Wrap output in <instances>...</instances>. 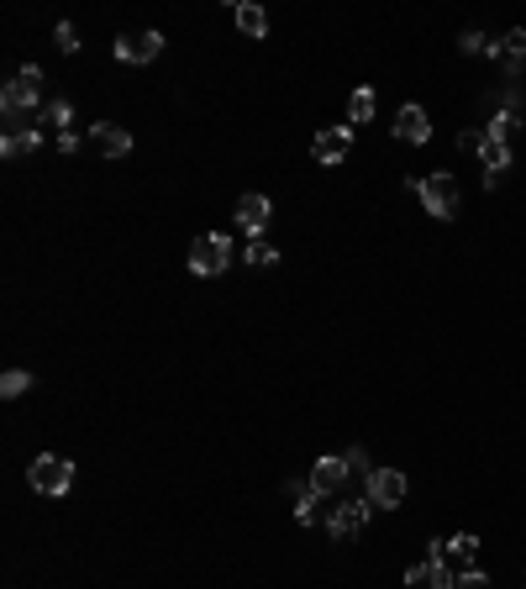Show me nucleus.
<instances>
[{
	"label": "nucleus",
	"mask_w": 526,
	"mask_h": 589,
	"mask_svg": "<svg viewBox=\"0 0 526 589\" xmlns=\"http://www.w3.org/2000/svg\"><path fill=\"white\" fill-rule=\"evenodd\" d=\"M27 479H32V490L37 495H69L74 490V463L69 458H58V453H37L32 458V469H27Z\"/></svg>",
	"instance_id": "f257e3e1"
},
{
	"label": "nucleus",
	"mask_w": 526,
	"mask_h": 589,
	"mask_svg": "<svg viewBox=\"0 0 526 589\" xmlns=\"http://www.w3.org/2000/svg\"><path fill=\"white\" fill-rule=\"evenodd\" d=\"M227 263H232V237L206 232V237H195V242H190V274L216 279V274H227Z\"/></svg>",
	"instance_id": "f03ea898"
},
{
	"label": "nucleus",
	"mask_w": 526,
	"mask_h": 589,
	"mask_svg": "<svg viewBox=\"0 0 526 589\" xmlns=\"http://www.w3.org/2000/svg\"><path fill=\"white\" fill-rule=\"evenodd\" d=\"M416 200H421V206H427L437 221H453V216H458V179H453L448 169H437V174H427V179L416 185Z\"/></svg>",
	"instance_id": "7ed1b4c3"
},
{
	"label": "nucleus",
	"mask_w": 526,
	"mask_h": 589,
	"mask_svg": "<svg viewBox=\"0 0 526 589\" xmlns=\"http://www.w3.org/2000/svg\"><path fill=\"white\" fill-rule=\"evenodd\" d=\"M406 495H411V484H406V474H400V469H374L369 479H363V500L379 505V511L406 505Z\"/></svg>",
	"instance_id": "20e7f679"
},
{
	"label": "nucleus",
	"mask_w": 526,
	"mask_h": 589,
	"mask_svg": "<svg viewBox=\"0 0 526 589\" xmlns=\"http://www.w3.org/2000/svg\"><path fill=\"white\" fill-rule=\"evenodd\" d=\"M285 495L295 500L300 526H321V521H332V511H337V505H327V495H321L316 484H306V479H285Z\"/></svg>",
	"instance_id": "39448f33"
},
{
	"label": "nucleus",
	"mask_w": 526,
	"mask_h": 589,
	"mask_svg": "<svg viewBox=\"0 0 526 589\" xmlns=\"http://www.w3.org/2000/svg\"><path fill=\"white\" fill-rule=\"evenodd\" d=\"M43 90H32V85H22V79H11L6 90H0V111H6V121H11V132L22 127L27 116H43Z\"/></svg>",
	"instance_id": "423d86ee"
},
{
	"label": "nucleus",
	"mask_w": 526,
	"mask_h": 589,
	"mask_svg": "<svg viewBox=\"0 0 526 589\" xmlns=\"http://www.w3.org/2000/svg\"><path fill=\"white\" fill-rule=\"evenodd\" d=\"M158 53H164V32H132V37H116L111 43L116 64H153Z\"/></svg>",
	"instance_id": "0eeeda50"
},
{
	"label": "nucleus",
	"mask_w": 526,
	"mask_h": 589,
	"mask_svg": "<svg viewBox=\"0 0 526 589\" xmlns=\"http://www.w3.org/2000/svg\"><path fill=\"white\" fill-rule=\"evenodd\" d=\"M406 589H458L448 558H427V563H411L406 568Z\"/></svg>",
	"instance_id": "6e6552de"
},
{
	"label": "nucleus",
	"mask_w": 526,
	"mask_h": 589,
	"mask_svg": "<svg viewBox=\"0 0 526 589\" xmlns=\"http://www.w3.org/2000/svg\"><path fill=\"white\" fill-rule=\"evenodd\" d=\"M369 511H374L369 500H348V505H337L332 521H327V532H332L337 542H348V537H358L363 526H369Z\"/></svg>",
	"instance_id": "1a4fd4ad"
},
{
	"label": "nucleus",
	"mask_w": 526,
	"mask_h": 589,
	"mask_svg": "<svg viewBox=\"0 0 526 589\" xmlns=\"http://www.w3.org/2000/svg\"><path fill=\"white\" fill-rule=\"evenodd\" d=\"M353 153V132L348 127H327V132H316V142H311V158L316 164H342V158Z\"/></svg>",
	"instance_id": "9d476101"
},
{
	"label": "nucleus",
	"mask_w": 526,
	"mask_h": 589,
	"mask_svg": "<svg viewBox=\"0 0 526 589\" xmlns=\"http://www.w3.org/2000/svg\"><path fill=\"white\" fill-rule=\"evenodd\" d=\"M90 148L100 158H127L132 153V132L116 127V121H100V127H90Z\"/></svg>",
	"instance_id": "9b49d317"
},
{
	"label": "nucleus",
	"mask_w": 526,
	"mask_h": 589,
	"mask_svg": "<svg viewBox=\"0 0 526 589\" xmlns=\"http://www.w3.org/2000/svg\"><path fill=\"white\" fill-rule=\"evenodd\" d=\"M395 137H400V142H411V148L432 142V116L421 111V106H400V116H395Z\"/></svg>",
	"instance_id": "f8f14e48"
},
{
	"label": "nucleus",
	"mask_w": 526,
	"mask_h": 589,
	"mask_svg": "<svg viewBox=\"0 0 526 589\" xmlns=\"http://www.w3.org/2000/svg\"><path fill=\"white\" fill-rule=\"evenodd\" d=\"M269 211H274V206H269V195H258V190H253V195H242V200H237V221H242V232H253V237H258L263 227H269Z\"/></svg>",
	"instance_id": "ddd939ff"
},
{
	"label": "nucleus",
	"mask_w": 526,
	"mask_h": 589,
	"mask_svg": "<svg viewBox=\"0 0 526 589\" xmlns=\"http://www.w3.org/2000/svg\"><path fill=\"white\" fill-rule=\"evenodd\" d=\"M348 458H316V469H311V484L321 495H332V490H342V484H348Z\"/></svg>",
	"instance_id": "4468645a"
},
{
	"label": "nucleus",
	"mask_w": 526,
	"mask_h": 589,
	"mask_svg": "<svg viewBox=\"0 0 526 589\" xmlns=\"http://www.w3.org/2000/svg\"><path fill=\"white\" fill-rule=\"evenodd\" d=\"M37 148H43V132H37V127H16V132L0 137V153H6V158H27Z\"/></svg>",
	"instance_id": "2eb2a0df"
},
{
	"label": "nucleus",
	"mask_w": 526,
	"mask_h": 589,
	"mask_svg": "<svg viewBox=\"0 0 526 589\" xmlns=\"http://www.w3.org/2000/svg\"><path fill=\"white\" fill-rule=\"evenodd\" d=\"M232 22H237V32H248V37L269 32V16H263V6H253V0H242V6L232 11Z\"/></svg>",
	"instance_id": "dca6fc26"
},
{
	"label": "nucleus",
	"mask_w": 526,
	"mask_h": 589,
	"mask_svg": "<svg viewBox=\"0 0 526 589\" xmlns=\"http://www.w3.org/2000/svg\"><path fill=\"white\" fill-rule=\"evenodd\" d=\"M37 121H43V127H58V132H74V127H69V121H74V106H69V100H48Z\"/></svg>",
	"instance_id": "f3484780"
},
{
	"label": "nucleus",
	"mask_w": 526,
	"mask_h": 589,
	"mask_svg": "<svg viewBox=\"0 0 526 589\" xmlns=\"http://www.w3.org/2000/svg\"><path fill=\"white\" fill-rule=\"evenodd\" d=\"M242 258H248L253 269H274V263H279V248H274V242H263V237H253V242H248V253H242Z\"/></svg>",
	"instance_id": "a211bd4d"
},
{
	"label": "nucleus",
	"mask_w": 526,
	"mask_h": 589,
	"mask_svg": "<svg viewBox=\"0 0 526 589\" xmlns=\"http://www.w3.org/2000/svg\"><path fill=\"white\" fill-rule=\"evenodd\" d=\"M448 553H453V563H463V568H474V553H479V537H474V532H458V537L448 542Z\"/></svg>",
	"instance_id": "6ab92c4d"
},
{
	"label": "nucleus",
	"mask_w": 526,
	"mask_h": 589,
	"mask_svg": "<svg viewBox=\"0 0 526 589\" xmlns=\"http://www.w3.org/2000/svg\"><path fill=\"white\" fill-rule=\"evenodd\" d=\"M348 121L358 127V121H374V90H353L348 95Z\"/></svg>",
	"instance_id": "aec40b11"
},
{
	"label": "nucleus",
	"mask_w": 526,
	"mask_h": 589,
	"mask_svg": "<svg viewBox=\"0 0 526 589\" xmlns=\"http://www.w3.org/2000/svg\"><path fill=\"white\" fill-rule=\"evenodd\" d=\"M27 390H32V374L27 369H6V374H0V395H6V400L27 395Z\"/></svg>",
	"instance_id": "412c9836"
},
{
	"label": "nucleus",
	"mask_w": 526,
	"mask_h": 589,
	"mask_svg": "<svg viewBox=\"0 0 526 589\" xmlns=\"http://www.w3.org/2000/svg\"><path fill=\"white\" fill-rule=\"evenodd\" d=\"M53 43H58V53H79V32H74V22H58V27H53Z\"/></svg>",
	"instance_id": "4be33fe9"
},
{
	"label": "nucleus",
	"mask_w": 526,
	"mask_h": 589,
	"mask_svg": "<svg viewBox=\"0 0 526 589\" xmlns=\"http://www.w3.org/2000/svg\"><path fill=\"white\" fill-rule=\"evenodd\" d=\"M458 589H495V584H490V574H479V568H463Z\"/></svg>",
	"instance_id": "5701e85b"
},
{
	"label": "nucleus",
	"mask_w": 526,
	"mask_h": 589,
	"mask_svg": "<svg viewBox=\"0 0 526 589\" xmlns=\"http://www.w3.org/2000/svg\"><path fill=\"white\" fill-rule=\"evenodd\" d=\"M458 48H463V53H490V37H484V32H463Z\"/></svg>",
	"instance_id": "b1692460"
},
{
	"label": "nucleus",
	"mask_w": 526,
	"mask_h": 589,
	"mask_svg": "<svg viewBox=\"0 0 526 589\" xmlns=\"http://www.w3.org/2000/svg\"><path fill=\"white\" fill-rule=\"evenodd\" d=\"M342 458H348V469L353 474H363V479H369L374 469H369V453H363V448H353V453H342Z\"/></svg>",
	"instance_id": "393cba45"
},
{
	"label": "nucleus",
	"mask_w": 526,
	"mask_h": 589,
	"mask_svg": "<svg viewBox=\"0 0 526 589\" xmlns=\"http://www.w3.org/2000/svg\"><path fill=\"white\" fill-rule=\"evenodd\" d=\"M16 79L32 85V90H43V69H37V64H22V69H16Z\"/></svg>",
	"instance_id": "a878e982"
},
{
	"label": "nucleus",
	"mask_w": 526,
	"mask_h": 589,
	"mask_svg": "<svg viewBox=\"0 0 526 589\" xmlns=\"http://www.w3.org/2000/svg\"><path fill=\"white\" fill-rule=\"evenodd\" d=\"M458 142H463V153H479V148H484V127H469Z\"/></svg>",
	"instance_id": "bb28decb"
},
{
	"label": "nucleus",
	"mask_w": 526,
	"mask_h": 589,
	"mask_svg": "<svg viewBox=\"0 0 526 589\" xmlns=\"http://www.w3.org/2000/svg\"><path fill=\"white\" fill-rule=\"evenodd\" d=\"M53 142H58V153H79V137L74 132H58Z\"/></svg>",
	"instance_id": "cd10ccee"
}]
</instances>
